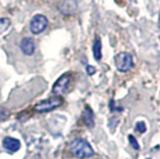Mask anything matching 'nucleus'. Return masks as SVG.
Returning a JSON list of instances; mask_svg holds the SVG:
<instances>
[{
  "label": "nucleus",
  "mask_w": 160,
  "mask_h": 159,
  "mask_svg": "<svg viewBox=\"0 0 160 159\" xmlns=\"http://www.w3.org/2000/svg\"><path fill=\"white\" fill-rule=\"evenodd\" d=\"M69 151L74 157L79 159L90 158L93 156V148L85 139L77 138L69 142Z\"/></svg>",
  "instance_id": "f257e3e1"
},
{
  "label": "nucleus",
  "mask_w": 160,
  "mask_h": 159,
  "mask_svg": "<svg viewBox=\"0 0 160 159\" xmlns=\"http://www.w3.org/2000/svg\"><path fill=\"white\" fill-rule=\"evenodd\" d=\"M62 98L59 96H55L52 98H48V100H41L38 102L36 105H35V111H38V113H49V111H53L56 108L62 104Z\"/></svg>",
  "instance_id": "f03ea898"
},
{
  "label": "nucleus",
  "mask_w": 160,
  "mask_h": 159,
  "mask_svg": "<svg viewBox=\"0 0 160 159\" xmlns=\"http://www.w3.org/2000/svg\"><path fill=\"white\" fill-rule=\"evenodd\" d=\"M115 65L117 71L120 72H128L134 65L132 54L127 52H121L115 56Z\"/></svg>",
  "instance_id": "7ed1b4c3"
},
{
  "label": "nucleus",
  "mask_w": 160,
  "mask_h": 159,
  "mask_svg": "<svg viewBox=\"0 0 160 159\" xmlns=\"http://www.w3.org/2000/svg\"><path fill=\"white\" fill-rule=\"evenodd\" d=\"M72 81V74L71 73H65L62 74L59 79L55 81V84L53 85L52 92L56 96H61L68 90V86Z\"/></svg>",
  "instance_id": "20e7f679"
},
{
  "label": "nucleus",
  "mask_w": 160,
  "mask_h": 159,
  "mask_svg": "<svg viewBox=\"0 0 160 159\" xmlns=\"http://www.w3.org/2000/svg\"><path fill=\"white\" fill-rule=\"evenodd\" d=\"M48 27V19L43 14H36L30 20V31L35 35L43 33Z\"/></svg>",
  "instance_id": "39448f33"
},
{
  "label": "nucleus",
  "mask_w": 160,
  "mask_h": 159,
  "mask_svg": "<svg viewBox=\"0 0 160 159\" xmlns=\"http://www.w3.org/2000/svg\"><path fill=\"white\" fill-rule=\"evenodd\" d=\"M2 146L5 147V150L14 153L20 148V141L18 139L12 138V136H6L2 140Z\"/></svg>",
  "instance_id": "423d86ee"
},
{
  "label": "nucleus",
  "mask_w": 160,
  "mask_h": 159,
  "mask_svg": "<svg viewBox=\"0 0 160 159\" xmlns=\"http://www.w3.org/2000/svg\"><path fill=\"white\" fill-rule=\"evenodd\" d=\"M20 49L25 55H32L35 53V42L32 41V38H29V37L23 38L20 42Z\"/></svg>",
  "instance_id": "0eeeda50"
},
{
  "label": "nucleus",
  "mask_w": 160,
  "mask_h": 159,
  "mask_svg": "<svg viewBox=\"0 0 160 159\" xmlns=\"http://www.w3.org/2000/svg\"><path fill=\"white\" fill-rule=\"evenodd\" d=\"M82 121L85 123V126L88 128H92L94 126V115L92 109L88 105H85V109L82 111Z\"/></svg>",
  "instance_id": "6e6552de"
},
{
  "label": "nucleus",
  "mask_w": 160,
  "mask_h": 159,
  "mask_svg": "<svg viewBox=\"0 0 160 159\" xmlns=\"http://www.w3.org/2000/svg\"><path fill=\"white\" fill-rule=\"evenodd\" d=\"M92 52H93L94 60L96 61H100V59H102V41H100V37H98V36L94 38Z\"/></svg>",
  "instance_id": "1a4fd4ad"
},
{
  "label": "nucleus",
  "mask_w": 160,
  "mask_h": 159,
  "mask_svg": "<svg viewBox=\"0 0 160 159\" xmlns=\"http://www.w3.org/2000/svg\"><path fill=\"white\" fill-rule=\"evenodd\" d=\"M11 25V22L8 18H0V35L4 33Z\"/></svg>",
  "instance_id": "9d476101"
},
{
  "label": "nucleus",
  "mask_w": 160,
  "mask_h": 159,
  "mask_svg": "<svg viewBox=\"0 0 160 159\" xmlns=\"http://www.w3.org/2000/svg\"><path fill=\"white\" fill-rule=\"evenodd\" d=\"M135 131H138L139 133H145L146 132V123L142 122V121L136 122V125H135Z\"/></svg>",
  "instance_id": "9b49d317"
},
{
  "label": "nucleus",
  "mask_w": 160,
  "mask_h": 159,
  "mask_svg": "<svg viewBox=\"0 0 160 159\" xmlns=\"http://www.w3.org/2000/svg\"><path fill=\"white\" fill-rule=\"evenodd\" d=\"M128 139H129V141H130V145H132V147H133L134 150H140V145H139V142H138V140L134 138L133 135H129L128 136Z\"/></svg>",
  "instance_id": "f8f14e48"
},
{
  "label": "nucleus",
  "mask_w": 160,
  "mask_h": 159,
  "mask_svg": "<svg viewBox=\"0 0 160 159\" xmlns=\"http://www.w3.org/2000/svg\"><path fill=\"white\" fill-rule=\"evenodd\" d=\"M7 117H10V111L5 108L0 106V120H6Z\"/></svg>",
  "instance_id": "ddd939ff"
},
{
  "label": "nucleus",
  "mask_w": 160,
  "mask_h": 159,
  "mask_svg": "<svg viewBox=\"0 0 160 159\" xmlns=\"http://www.w3.org/2000/svg\"><path fill=\"white\" fill-rule=\"evenodd\" d=\"M86 73L88 75H93L94 73H96V68L93 66H91V65H87L86 66Z\"/></svg>",
  "instance_id": "4468645a"
},
{
  "label": "nucleus",
  "mask_w": 160,
  "mask_h": 159,
  "mask_svg": "<svg viewBox=\"0 0 160 159\" xmlns=\"http://www.w3.org/2000/svg\"><path fill=\"white\" fill-rule=\"evenodd\" d=\"M158 24H159V27H160V14H159V19H158Z\"/></svg>",
  "instance_id": "2eb2a0df"
},
{
  "label": "nucleus",
  "mask_w": 160,
  "mask_h": 159,
  "mask_svg": "<svg viewBox=\"0 0 160 159\" xmlns=\"http://www.w3.org/2000/svg\"><path fill=\"white\" fill-rule=\"evenodd\" d=\"M147 159H149V158H147Z\"/></svg>",
  "instance_id": "dca6fc26"
}]
</instances>
